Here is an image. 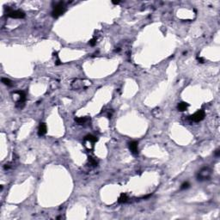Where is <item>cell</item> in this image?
<instances>
[{
	"label": "cell",
	"mask_w": 220,
	"mask_h": 220,
	"mask_svg": "<svg viewBox=\"0 0 220 220\" xmlns=\"http://www.w3.org/2000/svg\"><path fill=\"white\" fill-rule=\"evenodd\" d=\"M7 11V16L11 18H15V19H23L25 17V13L23 11H20V9H11L9 8L6 9Z\"/></svg>",
	"instance_id": "6da1fadb"
},
{
	"label": "cell",
	"mask_w": 220,
	"mask_h": 220,
	"mask_svg": "<svg viewBox=\"0 0 220 220\" xmlns=\"http://www.w3.org/2000/svg\"><path fill=\"white\" fill-rule=\"evenodd\" d=\"M64 12H65V4L63 2H59L53 8L52 11V16L54 18H57L59 16H61Z\"/></svg>",
	"instance_id": "7a4b0ae2"
},
{
	"label": "cell",
	"mask_w": 220,
	"mask_h": 220,
	"mask_svg": "<svg viewBox=\"0 0 220 220\" xmlns=\"http://www.w3.org/2000/svg\"><path fill=\"white\" fill-rule=\"evenodd\" d=\"M211 174H212L211 168H208V167L203 168L202 169H200L199 174H198V180L199 181L208 180L210 178V176H211Z\"/></svg>",
	"instance_id": "3957f363"
},
{
	"label": "cell",
	"mask_w": 220,
	"mask_h": 220,
	"mask_svg": "<svg viewBox=\"0 0 220 220\" xmlns=\"http://www.w3.org/2000/svg\"><path fill=\"white\" fill-rule=\"evenodd\" d=\"M205 116H206V113L204 110H198L196 113L190 116V119L194 122H199L204 119Z\"/></svg>",
	"instance_id": "277c9868"
},
{
	"label": "cell",
	"mask_w": 220,
	"mask_h": 220,
	"mask_svg": "<svg viewBox=\"0 0 220 220\" xmlns=\"http://www.w3.org/2000/svg\"><path fill=\"white\" fill-rule=\"evenodd\" d=\"M19 95V100L16 102V107H23L24 106V102H26V96L27 94L25 91L23 90H21V91H17L16 92Z\"/></svg>",
	"instance_id": "5b68a950"
},
{
	"label": "cell",
	"mask_w": 220,
	"mask_h": 220,
	"mask_svg": "<svg viewBox=\"0 0 220 220\" xmlns=\"http://www.w3.org/2000/svg\"><path fill=\"white\" fill-rule=\"evenodd\" d=\"M138 142L137 141H132L128 144L129 149H130L131 152L133 154V155H138Z\"/></svg>",
	"instance_id": "8992f818"
},
{
	"label": "cell",
	"mask_w": 220,
	"mask_h": 220,
	"mask_svg": "<svg viewBox=\"0 0 220 220\" xmlns=\"http://www.w3.org/2000/svg\"><path fill=\"white\" fill-rule=\"evenodd\" d=\"M46 133V125L45 123H41L38 128V135L41 137Z\"/></svg>",
	"instance_id": "52a82bcc"
},
{
	"label": "cell",
	"mask_w": 220,
	"mask_h": 220,
	"mask_svg": "<svg viewBox=\"0 0 220 220\" xmlns=\"http://www.w3.org/2000/svg\"><path fill=\"white\" fill-rule=\"evenodd\" d=\"M188 107H189V104L187 103V102H180V103L178 104L177 109L179 110V111H181V112H183V111H186V110L187 109Z\"/></svg>",
	"instance_id": "ba28073f"
},
{
	"label": "cell",
	"mask_w": 220,
	"mask_h": 220,
	"mask_svg": "<svg viewBox=\"0 0 220 220\" xmlns=\"http://www.w3.org/2000/svg\"><path fill=\"white\" fill-rule=\"evenodd\" d=\"M84 141H88V142H90V143L94 144V143H96V142H97V141H98V138H97L96 136L87 135V136L84 138Z\"/></svg>",
	"instance_id": "9c48e42d"
},
{
	"label": "cell",
	"mask_w": 220,
	"mask_h": 220,
	"mask_svg": "<svg viewBox=\"0 0 220 220\" xmlns=\"http://www.w3.org/2000/svg\"><path fill=\"white\" fill-rule=\"evenodd\" d=\"M89 119L88 118V117H79V118H76L75 121L79 125H84V124L86 123Z\"/></svg>",
	"instance_id": "30bf717a"
},
{
	"label": "cell",
	"mask_w": 220,
	"mask_h": 220,
	"mask_svg": "<svg viewBox=\"0 0 220 220\" xmlns=\"http://www.w3.org/2000/svg\"><path fill=\"white\" fill-rule=\"evenodd\" d=\"M128 200V196L126 194H121V196L119 197L118 199V202L119 204H122V203H126Z\"/></svg>",
	"instance_id": "8fae6325"
},
{
	"label": "cell",
	"mask_w": 220,
	"mask_h": 220,
	"mask_svg": "<svg viewBox=\"0 0 220 220\" xmlns=\"http://www.w3.org/2000/svg\"><path fill=\"white\" fill-rule=\"evenodd\" d=\"M2 83H3L4 85H6V86H12V82L9 79V78L3 77L2 78Z\"/></svg>",
	"instance_id": "7c38bea8"
},
{
	"label": "cell",
	"mask_w": 220,
	"mask_h": 220,
	"mask_svg": "<svg viewBox=\"0 0 220 220\" xmlns=\"http://www.w3.org/2000/svg\"><path fill=\"white\" fill-rule=\"evenodd\" d=\"M189 187H190L189 182H183L182 184V187H181V189H182V190H184V189H187V188Z\"/></svg>",
	"instance_id": "4fadbf2b"
},
{
	"label": "cell",
	"mask_w": 220,
	"mask_h": 220,
	"mask_svg": "<svg viewBox=\"0 0 220 220\" xmlns=\"http://www.w3.org/2000/svg\"><path fill=\"white\" fill-rule=\"evenodd\" d=\"M89 162L91 163V165H93L94 167H96V166H97V162L96 160H95L94 158L92 157H89Z\"/></svg>",
	"instance_id": "5bb4252c"
},
{
	"label": "cell",
	"mask_w": 220,
	"mask_h": 220,
	"mask_svg": "<svg viewBox=\"0 0 220 220\" xmlns=\"http://www.w3.org/2000/svg\"><path fill=\"white\" fill-rule=\"evenodd\" d=\"M96 38L91 39V40L89 41V44L90 46H95V45H96Z\"/></svg>",
	"instance_id": "9a60e30c"
},
{
	"label": "cell",
	"mask_w": 220,
	"mask_h": 220,
	"mask_svg": "<svg viewBox=\"0 0 220 220\" xmlns=\"http://www.w3.org/2000/svg\"><path fill=\"white\" fill-rule=\"evenodd\" d=\"M198 60H199V63H204V58H200V57H198Z\"/></svg>",
	"instance_id": "2e32d148"
},
{
	"label": "cell",
	"mask_w": 220,
	"mask_h": 220,
	"mask_svg": "<svg viewBox=\"0 0 220 220\" xmlns=\"http://www.w3.org/2000/svg\"><path fill=\"white\" fill-rule=\"evenodd\" d=\"M214 154H215V156H219V154H220L219 150H217L216 151H215V153H214Z\"/></svg>",
	"instance_id": "e0dca14e"
},
{
	"label": "cell",
	"mask_w": 220,
	"mask_h": 220,
	"mask_svg": "<svg viewBox=\"0 0 220 220\" xmlns=\"http://www.w3.org/2000/svg\"><path fill=\"white\" fill-rule=\"evenodd\" d=\"M113 4H118L119 2H113Z\"/></svg>",
	"instance_id": "ac0fdd59"
}]
</instances>
